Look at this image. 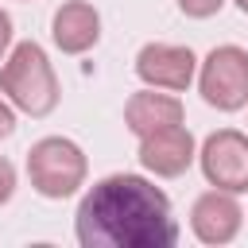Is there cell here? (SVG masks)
<instances>
[{
    "instance_id": "3957f363",
    "label": "cell",
    "mask_w": 248,
    "mask_h": 248,
    "mask_svg": "<svg viewBox=\"0 0 248 248\" xmlns=\"http://www.w3.org/2000/svg\"><path fill=\"white\" fill-rule=\"evenodd\" d=\"M27 178H31V190L39 198L62 202V198H74L85 186L89 159H85V151L74 140H66V136H43L27 151Z\"/></svg>"
},
{
    "instance_id": "8992f818",
    "label": "cell",
    "mask_w": 248,
    "mask_h": 248,
    "mask_svg": "<svg viewBox=\"0 0 248 248\" xmlns=\"http://www.w3.org/2000/svg\"><path fill=\"white\" fill-rule=\"evenodd\" d=\"M136 78L151 89L182 93L198 78V54L182 43H147L136 54Z\"/></svg>"
},
{
    "instance_id": "5bb4252c",
    "label": "cell",
    "mask_w": 248,
    "mask_h": 248,
    "mask_svg": "<svg viewBox=\"0 0 248 248\" xmlns=\"http://www.w3.org/2000/svg\"><path fill=\"white\" fill-rule=\"evenodd\" d=\"M8 50H12V16L0 8V62H4Z\"/></svg>"
},
{
    "instance_id": "277c9868",
    "label": "cell",
    "mask_w": 248,
    "mask_h": 248,
    "mask_svg": "<svg viewBox=\"0 0 248 248\" xmlns=\"http://www.w3.org/2000/svg\"><path fill=\"white\" fill-rule=\"evenodd\" d=\"M198 93L217 112H236L248 105V50L236 43L213 46L198 62Z\"/></svg>"
},
{
    "instance_id": "4fadbf2b",
    "label": "cell",
    "mask_w": 248,
    "mask_h": 248,
    "mask_svg": "<svg viewBox=\"0 0 248 248\" xmlns=\"http://www.w3.org/2000/svg\"><path fill=\"white\" fill-rule=\"evenodd\" d=\"M16 132V108L8 105V97L0 93V140H8Z\"/></svg>"
},
{
    "instance_id": "7a4b0ae2",
    "label": "cell",
    "mask_w": 248,
    "mask_h": 248,
    "mask_svg": "<svg viewBox=\"0 0 248 248\" xmlns=\"http://www.w3.org/2000/svg\"><path fill=\"white\" fill-rule=\"evenodd\" d=\"M0 93L8 97V105L16 112L27 116H50L58 108V74L46 58V50L35 39L12 43V50L0 62Z\"/></svg>"
},
{
    "instance_id": "7c38bea8",
    "label": "cell",
    "mask_w": 248,
    "mask_h": 248,
    "mask_svg": "<svg viewBox=\"0 0 248 248\" xmlns=\"http://www.w3.org/2000/svg\"><path fill=\"white\" fill-rule=\"evenodd\" d=\"M12 194H16V167L0 155V205H8Z\"/></svg>"
},
{
    "instance_id": "52a82bcc",
    "label": "cell",
    "mask_w": 248,
    "mask_h": 248,
    "mask_svg": "<svg viewBox=\"0 0 248 248\" xmlns=\"http://www.w3.org/2000/svg\"><path fill=\"white\" fill-rule=\"evenodd\" d=\"M136 159L155 178H178V174H186L194 167L198 143H194V136H190L186 124H170V128H159V132L140 136Z\"/></svg>"
},
{
    "instance_id": "6da1fadb",
    "label": "cell",
    "mask_w": 248,
    "mask_h": 248,
    "mask_svg": "<svg viewBox=\"0 0 248 248\" xmlns=\"http://www.w3.org/2000/svg\"><path fill=\"white\" fill-rule=\"evenodd\" d=\"M74 232L81 248H174L178 221L170 213V198L143 174H105L97 178L74 217Z\"/></svg>"
},
{
    "instance_id": "9c48e42d",
    "label": "cell",
    "mask_w": 248,
    "mask_h": 248,
    "mask_svg": "<svg viewBox=\"0 0 248 248\" xmlns=\"http://www.w3.org/2000/svg\"><path fill=\"white\" fill-rule=\"evenodd\" d=\"M186 108L178 101V93L170 89H140L124 101V128L140 140L147 132H159V128H170V124H182Z\"/></svg>"
},
{
    "instance_id": "30bf717a",
    "label": "cell",
    "mask_w": 248,
    "mask_h": 248,
    "mask_svg": "<svg viewBox=\"0 0 248 248\" xmlns=\"http://www.w3.org/2000/svg\"><path fill=\"white\" fill-rule=\"evenodd\" d=\"M50 39L62 54H85L101 39V12L89 0H66L50 19Z\"/></svg>"
},
{
    "instance_id": "9a60e30c",
    "label": "cell",
    "mask_w": 248,
    "mask_h": 248,
    "mask_svg": "<svg viewBox=\"0 0 248 248\" xmlns=\"http://www.w3.org/2000/svg\"><path fill=\"white\" fill-rule=\"evenodd\" d=\"M232 4H236V8H240V12L248 16V0H232Z\"/></svg>"
},
{
    "instance_id": "5b68a950",
    "label": "cell",
    "mask_w": 248,
    "mask_h": 248,
    "mask_svg": "<svg viewBox=\"0 0 248 248\" xmlns=\"http://www.w3.org/2000/svg\"><path fill=\"white\" fill-rule=\"evenodd\" d=\"M198 167L209 186L229 194H248V132L217 128L198 147Z\"/></svg>"
},
{
    "instance_id": "ba28073f",
    "label": "cell",
    "mask_w": 248,
    "mask_h": 248,
    "mask_svg": "<svg viewBox=\"0 0 248 248\" xmlns=\"http://www.w3.org/2000/svg\"><path fill=\"white\" fill-rule=\"evenodd\" d=\"M240 225H244V209L236 202V194L229 190H217L209 186L205 194L194 198L190 205V232L209 244V248H221V244H232L240 236Z\"/></svg>"
},
{
    "instance_id": "8fae6325",
    "label": "cell",
    "mask_w": 248,
    "mask_h": 248,
    "mask_svg": "<svg viewBox=\"0 0 248 248\" xmlns=\"http://www.w3.org/2000/svg\"><path fill=\"white\" fill-rule=\"evenodd\" d=\"M174 4H178V12L190 16V19H209V16H217V12L225 8V0H174Z\"/></svg>"
}]
</instances>
